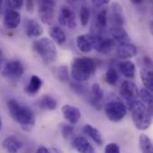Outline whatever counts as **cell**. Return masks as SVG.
I'll return each mask as SVG.
<instances>
[{
  "mask_svg": "<svg viewBox=\"0 0 153 153\" xmlns=\"http://www.w3.org/2000/svg\"><path fill=\"white\" fill-rule=\"evenodd\" d=\"M24 0H5V5L8 9L17 10L22 7Z\"/></svg>",
  "mask_w": 153,
  "mask_h": 153,
  "instance_id": "cell-33",
  "label": "cell"
},
{
  "mask_svg": "<svg viewBox=\"0 0 153 153\" xmlns=\"http://www.w3.org/2000/svg\"><path fill=\"white\" fill-rule=\"evenodd\" d=\"M96 65L94 61L88 57H77L72 63L71 73L77 82L88 81L95 73Z\"/></svg>",
  "mask_w": 153,
  "mask_h": 153,
  "instance_id": "cell-2",
  "label": "cell"
},
{
  "mask_svg": "<svg viewBox=\"0 0 153 153\" xmlns=\"http://www.w3.org/2000/svg\"><path fill=\"white\" fill-rule=\"evenodd\" d=\"M21 23L20 13L13 9H8L5 11L4 18V26L8 30L16 29Z\"/></svg>",
  "mask_w": 153,
  "mask_h": 153,
  "instance_id": "cell-12",
  "label": "cell"
},
{
  "mask_svg": "<svg viewBox=\"0 0 153 153\" xmlns=\"http://www.w3.org/2000/svg\"><path fill=\"white\" fill-rule=\"evenodd\" d=\"M2 8H3V0H0V14L2 13Z\"/></svg>",
  "mask_w": 153,
  "mask_h": 153,
  "instance_id": "cell-40",
  "label": "cell"
},
{
  "mask_svg": "<svg viewBox=\"0 0 153 153\" xmlns=\"http://www.w3.org/2000/svg\"><path fill=\"white\" fill-rule=\"evenodd\" d=\"M7 108L13 119L20 124L23 129H30L35 124V116L30 108L21 105L15 100H10L7 102Z\"/></svg>",
  "mask_w": 153,
  "mask_h": 153,
  "instance_id": "cell-1",
  "label": "cell"
},
{
  "mask_svg": "<svg viewBox=\"0 0 153 153\" xmlns=\"http://www.w3.org/2000/svg\"><path fill=\"white\" fill-rule=\"evenodd\" d=\"M152 91L147 90L146 88L139 91V97L141 98L143 103L148 106V108L152 112Z\"/></svg>",
  "mask_w": 153,
  "mask_h": 153,
  "instance_id": "cell-29",
  "label": "cell"
},
{
  "mask_svg": "<svg viewBox=\"0 0 153 153\" xmlns=\"http://www.w3.org/2000/svg\"><path fill=\"white\" fill-rule=\"evenodd\" d=\"M83 131L97 145L100 146L102 144V143H103L102 136H101L100 133L99 132V130L97 128L93 127L91 125H86L83 127Z\"/></svg>",
  "mask_w": 153,
  "mask_h": 153,
  "instance_id": "cell-23",
  "label": "cell"
},
{
  "mask_svg": "<svg viewBox=\"0 0 153 153\" xmlns=\"http://www.w3.org/2000/svg\"><path fill=\"white\" fill-rule=\"evenodd\" d=\"M118 66H119V70L121 74L125 77L129 78V79H132L134 77L136 69H135V65L132 61H128V60L122 61Z\"/></svg>",
  "mask_w": 153,
  "mask_h": 153,
  "instance_id": "cell-22",
  "label": "cell"
},
{
  "mask_svg": "<svg viewBox=\"0 0 153 153\" xmlns=\"http://www.w3.org/2000/svg\"><path fill=\"white\" fill-rule=\"evenodd\" d=\"M109 2L110 0H91L92 4L97 8H102L105 5H107Z\"/></svg>",
  "mask_w": 153,
  "mask_h": 153,
  "instance_id": "cell-36",
  "label": "cell"
},
{
  "mask_svg": "<svg viewBox=\"0 0 153 153\" xmlns=\"http://www.w3.org/2000/svg\"><path fill=\"white\" fill-rule=\"evenodd\" d=\"M1 127H2V120H1V117H0V130H1Z\"/></svg>",
  "mask_w": 153,
  "mask_h": 153,
  "instance_id": "cell-41",
  "label": "cell"
},
{
  "mask_svg": "<svg viewBox=\"0 0 153 153\" xmlns=\"http://www.w3.org/2000/svg\"><path fill=\"white\" fill-rule=\"evenodd\" d=\"M141 79L145 88L153 91V73L152 69H143L141 71Z\"/></svg>",
  "mask_w": 153,
  "mask_h": 153,
  "instance_id": "cell-26",
  "label": "cell"
},
{
  "mask_svg": "<svg viewBox=\"0 0 153 153\" xmlns=\"http://www.w3.org/2000/svg\"><path fill=\"white\" fill-rule=\"evenodd\" d=\"M35 0H26V4H27V9L29 11H31L33 9V3Z\"/></svg>",
  "mask_w": 153,
  "mask_h": 153,
  "instance_id": "cell-38",
  "label": "cell"
},
{
  "mask_svg": "<svg viewBox=\"0 0 153 153\" xmlns=\"http://www.w3.org/2000/svg\"><path fill=\"white\" fill-rule=\"evenodd\" d=\"M43 33L42 26L35 20H29L26 24V34L30 38H38Z\"/></svg>",
  "mask_w": 153,
  "mask_h": 153,
  "instance_id": "cell-18",
  "label": "cell"
},
{
  "mask_svg": "<svg viewBox=\"0 0 153 153\" xmlns=\"http://www.w3.org/2000/svg\"><path fill=\"white\" fill-rule=\"evenodd\" d=\"M76 46L81 52L89 53L94 48V35L82 34L76 39Z\"/></svg>",
  "mask_w": 153,
  "mask_h": 153,
  "instance_id": "cell-11",
  "label": "cell"
},
{
  "mask_svg": "<svg viewBox=\"0 0 153 153\" xmlns=\"http://www.w3.org/2000/svg\"><path fill=\"white\" fill-rule=\"evenodd\" d=\"M91 17V12L88 6L82 5L80 10V21L82 26H87L90 21Z\"/></svg>",
  "mask_w": 153,
  "mask_h": 153,
  "instance_id": "cell-32",
  "label": "cell"
},
{
  "mask_svg": "<svg viewBox=\"0 0 153 153\" xmlns=\"http://www.w3.org/2000/svg\"><path fill=\"white\" fill-rule=\"evenodd\" d=\"M54 0H39V12L42 22L51 24L54 17Z\"/></svg>",
  "mask_w": 153,
  "mask_h": 153,
  "instance_id": "cell-8",
  "label": "cell"
},
{
  "mask_svg": "<svg viewBox=\"0 0 153 153\" xmlns=\"http://www.w3.org/2000/svg\"><path fill=\"white\" fill-rule=\"evenodd\" d=\"M51 152L50 150H48V148H46V147H44V146H41V147H39L38 150H37V152L39 153H49Z\"/></svg>",
  "mask_w": 153,
  "mask_h": 153,
  "instance_id": "cell-37",
  "label": "cell"
},
{
  "mask_svg": "<svg viewBox=\"0 0 153 153\" xmlns=\"http://www.w3.org/2000/svg\"><path fill=\"white\" fill-rule=\"evenodd\" d=\"M32 48L47 65L54 63L56 59L57 50L56 45L48 38H41L35 40L32 44Z\"/></svg>",
  "mask_w": 153,
  "mask_h": 153,
  "instance_id": "cell-4",
  "label": "cell"
},
{
  "mask_svg": "<svg viewBox=\"0 0 153 153\" xmlns=\"http://www.w3.org/2000/svg\"><path fill=\"white\" fill-rule=\"evenodd\" d=\"M126 106L121 101H110L105 106L107 117L114 123L122 121L126 115Z\"/></svg>",
  "mask_w": 153,
  "mask_h": 153,
  "instance_id": "cell-6",
  "label": "cell"
},
{
  "mask_svg": "<svg viewBox=\"0 0 153 153\" xmlns=\"http://www.w3.org/2000/svg\"><path fill=\"white\" fill-rule=\"evenodd\" d=\"M106 81L109 85H115L117 82V81H118V73L115 68L110 67V68L108 69L107 74H106Z\"/></svg>",
  "mask_w": 153,
  "mask_h": 153,
  "instance_id": "cell-31",
  "label": "cell"
},
{
  "mask_svg": "<svg viewBox=\"0 0 153 153\" xmlns=\"http://www.w3.org/2000/svg\"><path fill=\"white\" fill-rule=\"evenodd\" d=\"M103 98H104V93H103V91L101 90L100 85L99 83H94L91 88V103H92V105L97 108H100Z\"/></svg>",
  "mask_w": 153,
  "mask_h": 153,
  "instance_id": "cell-20",
  "label": "cell"
},
{
  "mask_svg": "<svg viewBox=\"0 0 153 153\" xmlns=\"http://www.w3.org/2000/svg\"><path fill=\"white\" fill-rule=\"evenodd\" d=\"M62 113L64 117L70 123L73 125L77 124L81 117H82V114L80 112V110L71 105H64L62 107Z\"/></svg>",
  "mask_w": 153,
  "mask_h": 153,
  "instance_id": "cell-14",
  "label": "cell"
},
{
  "mask_svg": "<svg viewBox=\"0 0 153 153\" xmlns=\"http://www.w3.org/2000/svg\"><path fill=\"white\" fill-rule=\"evenodd\" d=\"M115 47V41L111 39L101 37L99 35H94V48L96 51L108 54L112 51Z\"/></svg>",
  "mask_w": 153,
  "mask_h": 153,
  "instance_id": "cell-10",
  "label": "cell"
},
{
  "mask_svg": "<svg viewBox=\"0 0 153 153\" xmlns=\"http://www.w3.org/2000/svg\"><path fill=\"white\" fill-rule=\"evenodd\" d=\"M120 94L126 100L127 107L129 108L139 97V90L135 83L131 81H125L120 87Z\"/></svg>",
  "mask_w": 153,
  "mask_h": 153,
  "instance_id": "cell-7",
  "label": "cell"
},
{
  "mask_svg": "<svg viewBox=\"0 0 153 153\" xmlns=\"http://www.w3.org/2000/svg\"><path fill=\"white\" fill-rule=\"evenodd\" d=\"M0 57H2V51H1V49H0Z\"/></svg>",
  "mask_w": 153,
  "mask_h": 153,
  "instance_id": "cell-42",
  "label": "cell"
},
{
  "mask_svg": "<svg viewBox=\"0 0 153 153\" xmlns=\"http://www.w3.org/2000/svg\"><path fill=\"white\" fill-rule=\"evenodd\" d=\"M58 22L61 25L65 26L69 29H74L77 25L76 16L74 12L69 6L64 5L61 7L59 15H58Z\"/></svg>",
  "mask_w": 153,
  "mask_h": 153,
  "instance_id": "cell-9",
  "label": "cell"
},
{
  "mask_svg": "<svg viewBox=\"0 0 153 153\" xmlns=\"http://www.w3.org/2000/svg\"><path fill=\"white\" fill-rule=\"evenodd\" d=\"M104 152L106 153H119L120 152V148L117 143H108L105 147Z\"/></svg>",
  "mask_w": 153,
  "mask_h": 153,
  "instance_id": "cell-35",
  "label": "cell"
},
{
  "mask_svg": "<svg viewBox=\"0 0 153 153\" xmlns=\"http://www.w3.org/2000/svg\"><path fill=\"white\" fill-rule=\"evenodd\" d=\"M61 132L65 139H70L74 134V128L69 125H64L62 126Z\"/></svg>",
  "mask_w": 153,
  "mask_h": 153,
  "instance_id": "cell-34",
  "label": "cell"
},
{
  "mask_svg": "<svg viewBox=\"0 0 153 153\" xmlns=\"http://www.w3.org/2000/svg\"><path fill=\"white\" fill-rule=\"evenodd\" d=\"M3 148L8 152H17L22 147V143L16 136H8L5 138L2 143Z\"/></svg>",
  "mask_w": 153,
  "mask_h": 153,
  "instance_id": "cell-16",
  "label": "cell"
},
{
  "mask_svg": "<svg viewBox=\"0 0 153 153\" xmlns=\"http://www.w3.org/2000/svg\"><path fill=\"white\" fill-rule=\"evenodd\" d=\"M128 108L132 112V118L137 129L144 131L151 126L152 121V112L144 103L136 100Z\"/></svg>",
  "mask_w": 153,
  "mask_h": 153,
  "instance_id": "cell-3",
  "label": "cell"
},
{
  "mask_svg": "<svg viewBox=\"0 0 153 153\" xmlns=\"http://www.w3.org/2000/svg\"><path fill=\"white\" fill-rule=\"evenodd\" d=\"M107 24H108V9L102 8L97 14L96 27L100 30H102L107 26Z\"/></svg>",
  "mask_w": 153,
  "mask_h": 153,
  "instance_id": "cell-28",
  "label": "cell"
},
{
  "mask_svg": "<svg viewBox=\"0 0 153 153\" xmlns=\"http://www.w3.org/2000/svg\"><path fill=\"white\" fill-rule=\"evenodd\" d=\"M111 18L113 26L123 27L125 24V14L121 4L117 2H114L111 4Z\"/></svg>",
  "mask_w": 153,
  "mask_h": 153,
  "instance_id": "cell-15",
  "label": "cell"
},
{
  "mask_svg": "<svg viewBox=\"0 0 153 153\" xmlns=\"http://www.w3.org/2000/svg\"><path fill=\"white\" fill-rule=\"evenodd\" d=\"M73 147L78 152L93 153L95 152L91 144L83 137H76L73 142Z\"/></svg>",
  "mask_w": 153,
  "mask_h": 153,
  "instance_id": "cell-17",
  "label": "cell"
},
{
  "mask_svg": "<svg viewBox=\"0 0 153 153\" xmlns=\"http://www.w3.org/2000/svg\"><path fill=\"white\" fill-rule=\"evenodd\" d=\"M49 35L52 38V39L58 45H63L66 41V35L65 31L57 26L52 27L50 29Z\"/></svg>",
  "mask_w": 153,
  "mask_h": 153,
  "instance_id": "cell-25",
  "label": "cell"
},
{
  "mask_svg": "<svg viewBox=\"0 0 153 153\" xmlns=\"http://www.w3.org/2000/svg\"><path fill=\"white\" fill-rule=\"evenodd\" d=\"M24 73V66L19 60L8 61L0 57V74L10 79H19Z\"/></svg>",
  "mask_w": 153,
  "mask_h": 153,
  "instance_id": "cell-5",
  "label": "cell"
},
{
  "mask_svg": "<svg viewBox=\"0 0 153 153\" xmlns=\"http://www.w3.org/2000/svg\"><path fill=\"white\" fill-rule=\"evenodd\" d=\"M139 144L140 149L143 152L145 153H152L153 146L152 143L150 139V137L145 134H141L139 137Z\"/></svg>",
  "mask_w": 153,
  "mask_h": 153,
  "instance_id": "cell-27",
  "label": "cell"
},
{
  "mask_svg": "<svg viewBox=\"0 0 153 153\" xmlns=\"http://www.w3.org/2000/svg\"><path fill=\"white\" fill-rule=\"evenodd\" d=\"M110 34L117 41L120 43L130 42V37L123 27L112 26L110 29Z\"/></svg>",
  "mask_w": 153,
  "mask_h": 153,
  "instance_id": "cell-21",
  "label": "cell"
},
{
  "mask_svg": "<svg viewBox=\"0 0 153 153\" xmlns=\"http://www.w3.org/2000/svg\"><path fill=\"white\" fill-rule=\"evenodd\" d=\"M39 106L40 108H42L44 110L52 111V110H55L56 108L57 102L53 97H51L49 95H44L39 100Z\"/></svg>",
  "mask_w": 153,
  "mask_h": 153,
  "instance_id": "cell-24",
  "label": "cell"
},
{
  "mask_svg": "<svg viewBox=\"0 0 153 153\" xmlns=\"http://www.w3.org/2000/svg\"><path fill=\"white\" fill-rule=\"evenodd\" d=\"M117 53L120 58L128 59L135 56L138 53V49L134 44L130 42H124L120 43V45L117 47Z\"/></svg>",
  "mask_w": 153,
  "mask_h": 153,
  "instance_id": "cell-13",
  "label": "cell"
},
{
  "mask_svg": "<svg viewBox=\"0 0 153 153\" xmlns=\"http://www.w3.org/2000/svg\"><path fill=\"white\" fill-rule=\"evenodd\" d=\"M143 1V0H131V2L134 3V4H141Z\"/></svg>",
  "mask_w": 153,
  "mask_h": 153,
  "instance_id": "cell-39",
  "label": "cell"
},
{
  "mask_svg": "<svg viewBox=\"0 0 153 153\" xmlns=\"http://www.w3.org/2000/svg\"><path fill=\"white\" fill-rule=\"evenodd\" d=\"M42 85H43L42 80L37 75H32L30 79L28 85L25 88V91L30 96H34L35 94H37L39 91Z\"/></svg>",
  "mask_w": 153,
  "mask_h": 153,
  "instance_id": "cell-19",
  "label": "cell"
},
{
  "mask_svg": "<svg viewBox=\"0 0 153 153\" xmlns=\"http://www.w3.org/2000/svg\"><path fill=\"white\" fill-rule=\"evenodd\" d=\"M55 74L60 82H67L69 80L68 68L65 65H61L57 67L55 71Z\"/></svg>",
  "mask_w": 153,
  "mask_h": 153,
  "instance_id": "cell-30",
  "label": "cell"
}]
</instances>
